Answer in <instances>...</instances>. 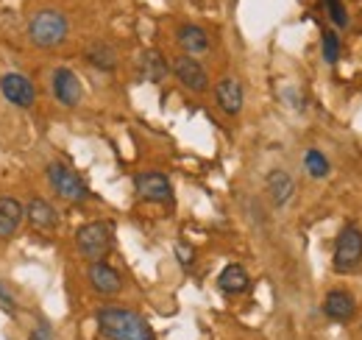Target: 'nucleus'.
Returning a JSON list of instances; mask_svg holds the SVG:
<instances>
[{"label": "nucleus", "instance_id": "a211bd4d", "mask_svg": "<svg viewBox=\"0 0 362 340\" xmlns=\"http://www.w3.org/2000/svg\"><path fill=\"white\" fill-rule=\"evenodd\" d=\"M139 73H142V79H145V81L159 84V81H165V79H168V62L162 59V53H159V50H145V53H142V59H139Z\"/></svg>", "mask_w": 362, "mask_h": 340}, {"label": "nucleus", "instance_id": "f257e3e1", "mask_svg": "<svg viewBox=\"0 0 362 340\" xmlns=\"http://www.w3.org/2000/svg\"><path fill=\"white\" fill-rule=\"evenodd\" d=\"M95 321L98 332L106 340H156L148 321L126 307H100Z\"/></svg>", "mask_w": 362, "mask_h": 340}, {"label": "nucleus", "instance_id": "4468645a", "mask_svg": "<svg viewBox=\"0 0 362 340\" xmlns=\"http://www.w3.org/2000/svg\"><path fill=\"white\" fill-rule=\"evenodd\" d=\"M268 193L276 207H284L293 196H296V181L287 170H271L268 173Z\"/></svg>", "mask_w": 362, "mask_h": 340}, {"label": "nucleus", "instance_id": "f8f14e48", "mask_svg": "<svg viewBox=\"0 0 362 340\" xmlns=\"http://www.w3.org/2000/svg\"><path fill=\"white\" fill-rule=\"evenodd\" d=\"M215 101H218V106L226 112V115H240L243 112V84L237 81V79H223L221 84L215 86Z\"/></svg>", "mask_w": 362, "mask_h": 340}, {"label": "nucleus", "instance_id": "dca6fc26", "mask_svg": "<svg viewBox=\"0 0 362 340\" xmlns=\"http://www.w3.org/2000/svg\"><path fill=\"white\" fill-rule=\"evenodd\" d=\"M176 40H179L181 50H184L187 56H192V59L209 50V37H206V31L198 28V26H181Z\"/></svg>", "mask_w": 362, "mask_h": 340}, {"label": "nucleus", "instance_id": "20e7f679", "mask_svg": "<svg viewBox=\"0 0 362 340\" xmlns=\"http://www.w3.org/2000/svg\"><path fill=\"white\" fill-rule=\"evenodd\" d=\"M47 181H50L53 193L59 198H64V201H73L76 204V201H87V196H90L84 178L73 168H67L64 162H50L47 165Z\"/></svg>", "mask_w": 362, "mask_h": 340}, {"label": "nucleus", "instance_id": "9b49d317", "mask_svg": "<svg viewBox=\"0 0 362 340\" xmlns=\"http://www.w3.org/2000/svg\"><path fill=\"white\" fill-rule=\"evenodd\" d=\"M87 276H90V285L100 296H115V293H120V288H123L120 273H117L109 262H103V259H100V262H92Z\"/></svg>", "mask_w": 362, "mask_h": 340}, {"label": "nucleus", "instance_id": "b1692460", "mask_svg": "<svg viewBox=\"0 0 362 340\" xmlns=\"http://www.w3.org/2000/svg\"><path fill=\"white\" fill-rule=\"evenodd\" d=\"M176 256H179L181 265H189L192 262V249L187 243H176Z\"/></svg>", "mask_w": 362, "mask_h": 340}, {"label": "nucleus", "instance_id": "39448f33", "mask_svg": "<svg viewBox=\"0 0 362 340\" xmlns=\"http://www.w3.org/2000/svg\"><path fill=\"white\" fill-rule=\"evenodd\" d=\"M332 265H334L337 273H351L362 265V232L357 226H346L337 234Z\"/></svg>", "mask_w": 362, "mask_h": 340}, {"label": "nucleus", "instance_id": "0eeeda50", "mask_svg": "<svg viewBox=\"0 0 362 340\" xmlns=\"http://www.w3.org/2000/svg\"><path fill=\"white\" fill-rule=\"evenodd\" d=\"M0 92L11 106H20V109H31L34 101H37V86L31 84L23 73H6L0 79Z\"/></svg>", "mask_w": 362, "mask_h": 340}, {"label": "nucleus", "instance_id": "1a4fd4ad", "mask_svg": "<svg viewBox=\"0 0 362 340\" xmlns=\"http://www.w3.org/2000/svg\"><path fill=\"white\" fill-rule=\"evenodd\" d=\"M173 73L181 81V86H187L189 92H204L209 86V76H206L204 64H198V59H192V56H179L173 62Z\"/></svg>", "mask_w": 362, "mask_h": 340}, {"label": "nucleus", "instance_id": "aec40b11", "mask_svg": "<svg viewBox=\"0 0 362 340\" xmlns=\"http://www.w3.org/2000/svg\"><path fill=\"white\" fill-rule=\"evenodd\" d=\"M304 168H307V173H310L313 178H326L332 165H329V159H326L317 148H310V151L304 154Z\"/></svg>", "mask_w": 362, "mask_h": 340}, {"label": "nucleus", "instance_id": "412c9836", "mask_svg": "<svg viewBox=\"0 0 362 340\" xmlns=\"http://www.w3.org/2000/svg\"><path fill=\"white\" fill-rule=\"evenodd\" d=\"M320 47H323L326 64H337V59H340V40H337V34H334L332 28H323V34H320Z\"/></svg>", "mask_w": 362, "mask_h": 340}, {"label": "nucleus", "instance_id": "7ed1b4c3", "mask_svg": "<svg viewBox=\"0 0 362 340\" xmlns=\"http://www.w3.org/2000/svg\"><path fill=\"white\" fill-rule=\"evenodd\" d=\"M76 246H78V251H81L84 259L100 262L103 256L112 251V223H106V220L84 223L76 232Z\"/></svg>", "mask_w": 362, "mask_h": 340}, {"label": "nucleus", "instance_id": "f3484780", "mask_svg": "<svg viewBox=\"0 0 362 340\" xmlns=\"http://www.w3.org/2000/svg\"><path fill=\"white\" fill-rule=\"evenodd\" d=\"M25 217L31 220L34 229H53L59 223V215L45 198H31L28 207H25Z\"/></svg>", "mask_w": 362, "mask_h": 340}, {"label": "nucleus", "instance_id": "ddd939ff", "mask_svg": "<svg viewBox=\"0 0 362 340\" xmlns=\"http://www.w3.org/2000/svg\"><path fill=\"white\" fill-rule=\"evenodd\" d=\"M23 215H25V207L17 198H11V196H3L0 198V240L11 237L17 232Z\"/></svg>", "mask_w": 362, "mask_h": 340}, {"label": "nucleus", "instance_id": "5701e85b", "mask_svg": "<svg viewBox=\"0 0 362 340\" xmlns=\"http://www.w3.org/2000/svg\"><path fill=\"white\" fill-rule=\"evenodd\" d=\"M28 340H56V335H53V329H50V324H47V321H40V324L31 329Z\"/></svg>", "mask_w": 362, "mask_h": 340}, {"label": "nucleus", "instance_id": "6ab92c4d", "mask_svg": "<svg viewBox=\"0 0 362 340\" xmlns=\"http://www.w3.org/2000/svg\"><path fill=\"white\" fill-rule=\"evenodd\" d=\"M87 62H90L92 67L103 70V73H112V70L117 67V53H115L112 45L92 42L90 47H87Z\"/></svg>", "mask_w": 362, "mask_h": 340}, {"label": "nucleus", "instance_id": "423d86ee", "mask_svg": "<svg viewBox=\"0 0 362 340\" xmlns=\"http://www.w3.org/2000/svg\"><path fill=\"white\" fill-rule=\"evenodd\" d=\"M134 190L142 201H153V204L173 201V184H170V178H168L165 173H156V170L136 173Z\"/></svg>", "mask_w": 362, "mask_h": 340}, {"label": "nucleus", "instance_id": "393cba45", "mask_svg": "<svg viewBox=\"0 0 362 340\" xmlns=\"http://www.w3.org/2000/svg\"><path fill=\"white\" fill-rule=\"evenodd\" d=\"M0 301H3V304H14V296H11V293L3 288V282H0Z\"/></svg>", "mask_w": 362, "mask_h": 340}, {"label": "nucleus", "instance_id": "6e6552de", "mask_svg": "<svg viewBox=\"0 0 362 340\" xmlns=\"http://www.w3.org/2000/svg\"><path fill=\"white\" fill-rule=\"evenodd\" d=\"M50 84H53V95H56V101H59L62 106L70 109V106H78V103H81L84 86H81L78 76H76L70 67H56Z\"/></svg>", "mask_w": 362, "mask_h": 340}, {"label": "nucleus", "instance_id": "4be33fe9", "mask_svg": "<svg viewBox=\"0 0 362 340\" xmlns=\"http://www.w3.org/2000/svg\"><path fill=\"white\" fill-rule=\"evenodd\" d=\"M326 3V11H329V17H332V23L334 26H349V11H346V6H343V0H323Z\"/></svg>", "mask_w": 362, "mask_h": 340}, {"label": "nucleus", "instance_id": "2eb2a0df", "mask_svg": "<svg viewBox=\"0 0 362 340\" xmlns=\"http://www.w3.org/2000/svg\"><path fill=\"white\" fill-rule=\"evenodd\" d=\"M218 288L228 293V296H237V293H245L251 288V276L243 265H226L218 276Z\"/></svg>", "mask_w": 362, "mask_h": 340}, {"label": "nucleus", "instance_id": "9d476101", "mask_svg": "<svg viewBox=\"0 0 362 340\" xmlns=\"http://www.w3.org/2000/svg\"><path fill=\"white\" fill-rule=\"evenodd\" d=\"M354 312H357V301L349 290H329L326 298H323V315L337 321V324L351 321Z\"/></svg>", "mask_w": 362, "mask_h": 340}, {"label": "nucleus", "instance_id": "f03ea898", "mask_svg": "<svg viewBox=\"0 0 362 340\" xmlns=\"http://www.w3.org/2000/svg\"><path fill=\"white\" fill-rule=\"evenodd\" d=\"M67 31H70V23L67 17L59 11V8H42L34 14L31 26H28V37L31 42L40 45V47H56L67 40Z\"/></svg>", "mask_w": 362, "mask_h": 340}]
</instances>
